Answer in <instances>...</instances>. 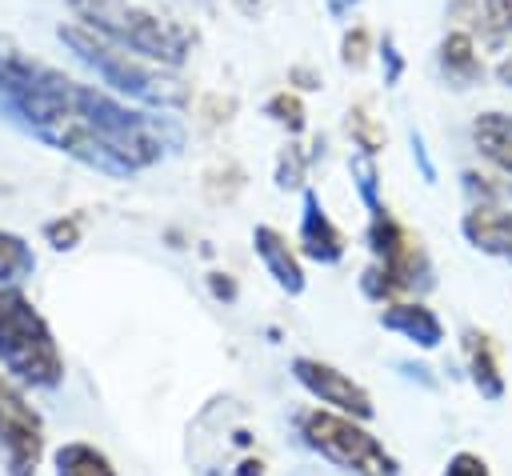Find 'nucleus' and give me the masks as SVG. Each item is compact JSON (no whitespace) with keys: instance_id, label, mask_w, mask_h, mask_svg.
Masks as SVG:
<instances>
[{"instance_id":"1","label":"nucleus","mask_w":512,"mask_h":476,"mask_svg":"<svg viewBox=\"0 0 512 476\" xmlns=\"http://www.w3.org/2000/svg\"><path fill=\"white\" fill-rule=\"evenodd\" d=\"M68 8L92 32L164 68H180L196 44V32L188 24L168 20L136 0H68Z\"/></svg>"},{"instance_id":"2","label":"nucleus","mask_w":512,"mask_h":476,"mask_svg":"<svg viewBox=\"0 0 512 476\" xmlns=\"http://www.w3.org/2000/svg\"><path fill=\"white\" fill-rule=\"evenodd\" d=\"M56 36L72 48L76 60H84L108 88H116L120 96H132L140 104H156V108H184L188 104V88L184 80L168 76L164 64H152L120 44H112L108 36L92 32L88 24L72 20V24H60Z\"/></svg>"},{"instance_id":"3","label":"nucleus","mask_w":512,"mask_h":476,"mask_svg":"<svg viewBox=\"0 0 512 476\" xmlns=\"http://www.w3.org/2000/svg\"><path fill=\"white\" fill-rule=\"evenodd\" d=\"M0 364L32 388H56L64 380L60 344L16 284H0Z\"/></svg>"},{"instance_id":"4","label":"nucleus","mask_w":512,"mask_h":476,"mask_svg":"<svg viewBox=\"0 0 512 476\" xmlns=\"http://www.w3.org/2000/svg\"><path fill=\"white\" fill-rule=\"evenodd\" d=\"M368 248H372V268L364 272V292L372 300H396L404 292L428 288L432 284V264L428 252L420 244V236H412L388 208L372 212L368 224Z\"/></svg>"},{"instance_id":"5","label":"nucleus","mask_w":512,"mask_h":476,"mask_svg":"<svg viewBox=\"0 0 512 476\" xmlns=\"http://www.w3.org/2000/svg\"><path fill=\"white\" fill-rule=\"evenodd\" d=\"M300 436L324 460L356 476H396V456L348 412L336 408H308L300 416Z\"/></svg>"},{"instance_id":"6","label":"nucleus","mask_w":512,"mask_h":476,"mask_svg":"<svg viewBox=\"0 0 512 476\" xmlns=\"http://www.w3.org/2000/svg\"><path fill=\"white\" fill-rule=\"evenodd\" d=\"M0 456L8 476H36L44 460V420L4 372H0Z\"/></svg>"},{"instance_id":"7","label":"nucleus","mask_w":512,"mask_h":476,"mask_svg":"<svg viewBox=\"0 0 512 476\" xmlns=\"http://www.w3.org/2000/svg\"><path fill=\"white\" fill-rule=\"evenodd\" d=\"M292 376H296L320 404H328V408H336V412H348V416H356V420H368V416L376 412L368 388H360L348 372H340V368H332V364H324V360L296 356V360H292Z\"/></svg>"},{"instance_id":"8","label":"nucleus","mask_w":512,"mask_h":476,"mask_svg":"<svg viewBox=\"0 0 512 476\" xmlns=\"http://www.w3.org/2000/svg\"><path fill=\"white\" fill-rule=\"evenodd\" d=\"M300 248L320 260V264H336L348 248V236L336 228V220L324 212L320 196L312 188H304V212H300Z\"/></svg>"},{"instance_id":"9","label":"nucleus","mask_w":512,"mask_h":476,"mask_svg":"<svg viewBox=\"0 0 512 476\" xmlns=\"http://www.w3.org/2000/svg\"><path fill=\"white\" fill-rule=\"evenodd\" d=\"M460 228H464L472 248L500 256V260H512V212L504 204H472L464 212Z\"/></svg>"},{"instance_id":"10","label":"nucleus","mask_w":512,"mask_h":476,"mask_svg":"<svg viewBox=\"0 0 512 476\" xmlns=\"http://www.w3.org/2000/svg\"><path fill=\"white\" fill-rule=\"evenodd\" d=\"M252 244H256L260 264L268 268V276H272L284 292L300 296V292H304V268H300V260H296V252H292V244H288V236L276 232V228H268V224H260V228L252 232Z\"/></svg>"},{"instance_id":"11","label":"nucleus","mask_w":512,"mask_h":476,"mask_svg":"<svg viewBox=\"0 0 512 476\" xmlns=\"http://www.w3.org/2000/svg\"><path fill=\"white\" fill-rule=\"evenodd\" d=\"M380 324L400 332V336H408V340H416L420 348H436L444 340L440 316L420 300H388V308L380 312Z\"/></svg>"},{"instance_id":"12","label":"nucleus","mask_w":512,"mask_h":476,"mask_svg":"<svg viewBox=\"0 0 512 476\" xmlns=\"http://www.w3.org/2000/svg\"><path fill=\"white\" fill-rule=\"evenodd\" d=\"M436 64H440V76L452 88H472L484 76V60H480V48H476L472 32H448L436 48Z\"/></svg>"},{"instance_id":"13","label":"nucleus","mask_w":512,"mask_h":476,"mask_svg":"<svg viewBox=\"0 0 512 476\" xmlns=\"http://www.w3.org/2000/svg\"><path fill=\"white\" fill-rule=\"evenodd\" d=\"M464 356H468V372H472V384L480 388V396L500 400L504 396V372H500V356H496L492 336L480 328H464Z\"/></svg>"},{"instance_id":"14","label":"nucleus","mask_w":512,"mask_h":476,"mask_svg":"<svg viewBox=\"0 0 512 476\" xmlns=\"http://www.w3.org/2000/svg\"><path fill=\"white\" fill-rule=\"evenodd\" d=\"M472 144L488 164H496L504 176H512V116L508 112H484L472 124Z\"/></svg>"},{"instance_id":"15","label":"nucleus","mask_w":512,"mask_h":476,"mask_svg":"<svg viewBox=\"0 0 512 476\" xmlns=\"http://www.w3.org/2000/svg\"><path fill=\"white\" fill-rule=\"evenodd\" d=\"M52 460H56V476H120L112 460L96 444H84V440L60 444Z\"/></svg>"},{"instance_id":"16","label":"nucleus","mask_w":512,"mask_h":476,"mask_svg":"<svg viewBox=\"0 0 512 476\" xmlns=\"http://www.w3.org/2000/svg\"><path fill=\"white\" fill-rule=\"evenodd\" d=\"M476 36L492 52L512 44V0H480L476 4Z\"/></svg>"},{"instance_id":"17","label":"nucleus","mask_w":512,"mask_h":476,"mask_svg":"<svg viewBox=\"0 0 512 476\" xmlns=\"http://www.w3.org/2000/svg\"><path fill=\"white\" fill-rule=\"evenodd\" d=\"M32 268H36V256L28 240L16 232H0V284H20L32 276Z\"/></svg>"},{"instance_id":"18","label":"nucleus","mask_w":512,"mask_h":476,"mask_svg":"<svg viewBox=\"0 0 512 476\" xmlns=\"http://www.w3.org/2000/svg\"><path fill=\"white\" fill-rule=\"evenodd\" d=\"M368 56H372V32H368L364 24H356V28L344 32V40H340V64L352 68V72H360V68L368 64Z\"/></svg>"},{"instance_id":"19","label":"nucleus","mask_w":512,"mask_h":476,"mask_svg":"<svg viewBox=\"0 0 512 476\" xmlns=\"http://www.w3.org/2000/svg\"><path fill=\"white\" fill-rule=\"evenodd\" d=\"M264 112H268L276 124H284L288 132H300V128H304V104H300L296 92H276V96L264 104Z\"/></svg>"},{"instance_id":"20","label":"nucleus","mask_w":512,"mask_h":476,"mask_svg":"<svg viewBox=\"0 0 512 476\" xmlns=\"http://www.w3.org/2000/svg\"><path fill=\"white\" fill-rule=\"evenodd\" d=\"M348 132H352L356 144H360L364 152H372V156L384 148V128H380L364 108H352V112H348Z\"/></svg>"},{"instance_id":"21","label":"nucleus","mask_w":512,"mask_h":476,"mask_svg":"<svg viewBox=\"0 0 512 476\" xmlns=\"http://www.w3.org/2000/svg\"><path fill=\"white\" fill-rule=\"evenodd\" d=\"M352 176H356V184H360V196H364V204H368L372 212H380L384 204L376 200V160H372V152H360V156H352Z\"/></svg>"},{"instance_id":"22","label":"nucleus","mask_w":512,"mask_h":476,"mask_svg":"<svg viewBox=\"0 0 512 476\" xmlns=\"http://www.w3.org/2000/svg\"><path fill=\"white\" fill-rule=\"evenodd\" d=\"M276 184L280 188H300L304 184V156L300 148H284L276 160Z\"/></svg>"},{"instance_id":"23","label":"nucleus","mask_w":512,"mask_h":476,"mask_svg":"<svg viewBox=\"0 0 512 476\" xmlns=\"http://www.w3.org/2000/svg\"><path fill=\"white\" fill-rule=\"evenodd\" d=\"M80 228H84L80 216H60V220L44 224V236L52 240V248H76L80 244Z\"/></svg>"},{"instance_id":"24","label":"nucleus","mask_w":512,"mask_h":476,"mask_svg":"<svg viewBox=\"0 0 512 476\" xmlns=\"http://www.w3.org/2000/svg\"><path fill=\"white\" fill-rule=\"evenodd\" d=\"M444 476H492V472H488V464H484L476 452H456V456L448 460Z\"/></svg>"},{"instance_id":"25","label":"nucleus","mask_w":512,"mask_h":476,"mask_svg":"<svg viewBox=\"0 0 512 476\" xmlns=\"http://www.w3.org/2000/svg\"><path fill=\"white\" fill-rule=\"evenodd\" d=\"M384 64H388V72H384V80L388 84H396L400 80V72H404V60H400V52H396V44H392V36H384Z\"/></svg>"},{"instance_id":"26","label":"nucleus","mask_w":512,"mask_h":476,"mask_svg":"<svg viewBox=\"0 0 512 476\" xmlns=\"http://www.w3.org/2000/svg\"><path fill=\"white\" fill-rule=\"evenodd\" d=\"M496 80H500L504 88H512V52H508V56L496 64Z\"/></svg>"},{"instance_id":"27","label":"nucleus","mask_w":512,"mask_h":476,"mask_svg":"<svg viewBox=\"0 0 512 476\" xmlns=\"http://www.w3.org/2000/svg\"><path fill=\"white\" fill-rule=\"evenodd\" d=\"M324 4H328L332 16H348V12L356 8V0H324Z\"/></svg>"},{"instance_id":"28","label":"nucleus","mask_w":512,"mask_h":476,"mask_svg":"<svg viewBox=\"0 0 512 476\" xmlns=\"http://www.w3.org/2000/svg\"><path fill=\"white\" fill-rule=\"evenodd\" d=\"M232 4H236V8L244 12V16H256V12L264 8V0H232Z\"/></svg>"},{"instance_id":"29","label":"nucleus","mask_w":512,"mask_h":476,"mask_svg":"<svg viewBox=\"0 0 512 476\" xmlns=\"http://www.w3.org/2000/svg\"><path fill=\"white\" fill-rule=\"evenodd\" d=\"M192 4H212V0H192Z\"/></svg>"}]
</instances>
